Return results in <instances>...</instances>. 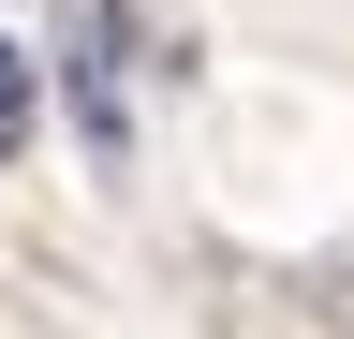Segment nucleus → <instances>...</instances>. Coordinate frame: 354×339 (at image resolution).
Here are the masks:
<instances>
[{
    "label": "nucleus",
    "instance_id": "obj_1",
    "mask_svg": "<svg viewBox=\"0 0 354 339\" xmlns=\"http://www.w3.org/2000/svg\"><path fill=\"white\" fill-rule=\"evenodd\" d=\"M30 118H44V74H30V45H0V162L30 148Z\"/></svg>",
    "mask_w": 354,
    "mask_h": 339
}]
</instances>
